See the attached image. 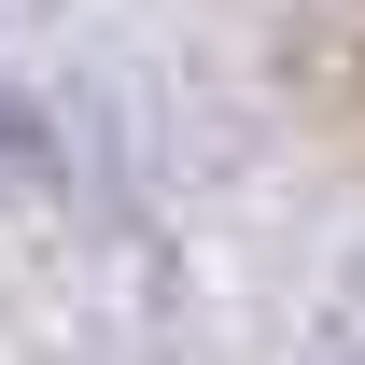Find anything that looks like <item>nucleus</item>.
Returning <instances> with one entry per match:
<instances>
[{
    "mask_svg": "<svg viewBox=\"0 0 365 365\" xmlns=\"http://www.w3.org/2000/svg\"><path fill=\"white\" fill-rule=\"evenodd\" d=\"M0 155H14V169H43V127H29L14 98H0Z\"/></svg>",
    "mask_w": 365,
    "mask_h": 365,
    "instance_id": "1",
    "label": "nucleus"
}]
</instances>
